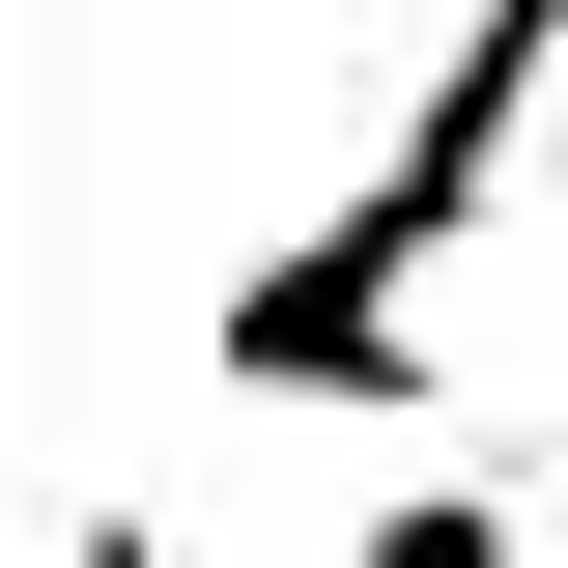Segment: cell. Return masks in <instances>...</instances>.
Masks as SVG:
<instances>
[{"label": "cell", "instance_id": "6da1fadb", "mask_svg": "<svg viewBox=\"0 0 568 568\" xmlns=\"http://www.w3.org/2000/svg\"><path fill=\"white\" fill-rule=\"evenodd\" d=\"M540 85H568V0H455V85L369 142V200L313 227V256H256V284H227V398H455L426 284L484 256L511 142H540Z\"/></svg>", "mask_w": 568, "mask_h": 568}, {"label": "cell", "instance_id": "7a4b0ae2", "mask_svg": "<svg viewBox=\"0 0 568 568\" xmlns=\"http://www.w3.org/2000/svg\"><path fill=\"white\" fill-rule=\"evenodd\" d=\"M369 568H540V540H511L484 484H369Z\"/></svg>", "mask_w": 568, "mask_h": 568}, {"label": "cell", "instance_id": "3957f363", "mask_svg": "<svg viewBox=\"0 0 568 568\" xmlns=\"http://www.w3.org/2000/svg\"><path fill=\"white\" fill-rule=\"evenodd\" d=\"M85 568H171V540H142V511H85Z\"/></svg>", "mask_w": 568, "mask_h": 568}]
</instances>
